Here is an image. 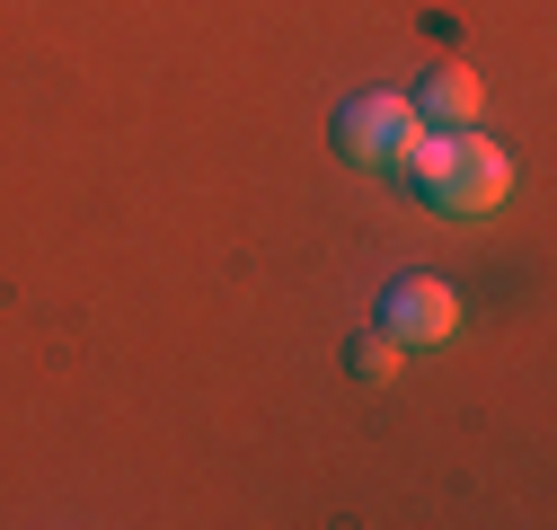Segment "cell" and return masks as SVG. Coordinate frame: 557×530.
Here are the masks:
<instances>
[{"label": "cell", "instance_id": "obj_3", "mask_svg": "<svg viewBox=\"0 0 557 530\" xmlns=\"http://www.w3.org/2000/svg\"><path fill=\"white\" fill-rule=\"evenodd\" d=\"M381 327H389L398 345H443L451 327H460V292H451L443 275H407V283H389Z\"/></svg>", "mask_w": 557, "mask_h": 530}, {"label": "cell", "instance_id": "obj_2", "mask_svg": "<svg viewBox=\"0 0 557 530\" xmlns=\"http://www.w3.org/2000/svg\"><path fill=\"white\" fill-rule=\"evenodd\" d=\"M336 151L355 168H407L425 151V115H416V98H355L336 106Z\"/></svg>", "mask_w": 557, "mask_h": 530}, {"label": "cell", "instance_id": "obj_4", "mask_svg": "<svg viewBox=\"0 0 557 530\" xmlns=\"http://www.w3.org/2000/svg\"><path fill=\"white\" fill-rule=\"evenodd\" d=\"M478 106H486V89H478V72H469V62H443V72L425 80V98H416V115H425V124H478Z\"/></svg>", "mask_w": 557, "mask_h": 530}, {"label": "cell", "instance_id": "obj_1", "mask_svg": "<svg viewBox=\"0 0 557 530\" xmlns=\"http://www.w3.org/2000/svg\"><path fill=\"white\" fill-rule=\"evenodd\" d=\"M407 177L434 194L443 213H496L505 194H513V160L505 142H486V132H425V151L407 160Z\"/></svg>", "mask_w": 557, "mask_h": 530}, {"label": "cell", "instance_id": "obj_5", "mask_svg": "<svg viewBox=\"0 0 557 530\" xmlns=\"http://www.w3.org/2000/svg\"><path fill=\"white\" fill-rule=\"evenodd\" d=\"M355 371H363V380H398V337H389V327L355 345Z\"/></svg>", "mask_w": 557, "mask_h": 530}]
</instances>
